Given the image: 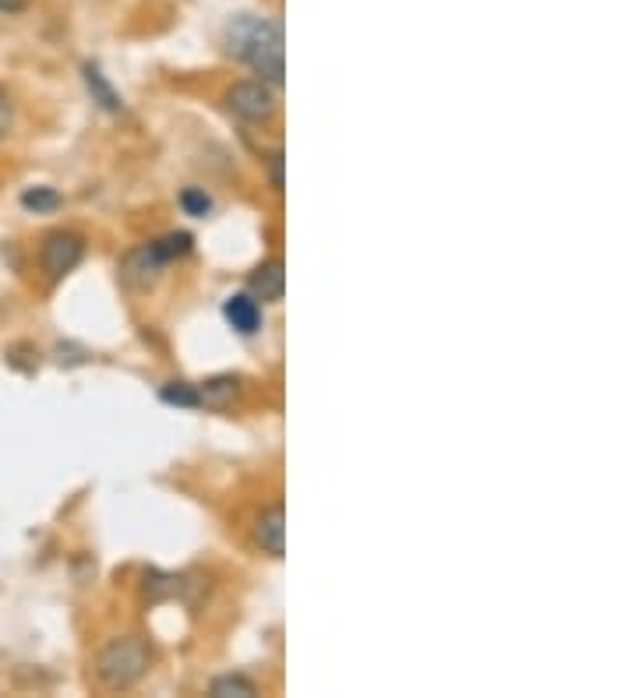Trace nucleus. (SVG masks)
<instances>
[{
	"label": "nucleus",
	"instance_id": "f257e3e1",
	"mask_svg": "<svg viewBox=\"0 0 635 698\" xmlns=\"http://www.w3.org/2000/svg\"><path fill=\"white\" fill-rule=\"evenodd\" d=\"M226 47L244 61L254 75H262L265 85L279 89L287 81V67H282V25L276 18H258V14H240L226 28Z\"/></svg>",
	"mask_w": 635,
	"mask_h": 698
},
{
	"label": "nucleus",
	"instance_id": "f03ea898",
	"mask_svg": "<svg viewBox=\"0 0 635 698\" xmlns=\"http://www.w3.org/2000/svg\"><path fill=\"white\" fill-rule=\"evenodd\" d=\"M152 667V649L141 635H117L96 652V677L106 691L135 688Z\"/></svg>",
	"mask_w": 635,
	"mask_h": 698
},
{
	"label": "nucleus",
	"instance_id": "7ed1b4c3",
	"mask_svg": "<svg viewBox=\"0 0 635 698\" xmlns=\"http://www.w3.org/2000/svg\"><path fill=\"white\" fill-rule=\"evenodd\" d=\"M191 248H194L191 233H166L160 240H149V244H141L127 254L124 265H120V276H124L127 287L149 290L152 282L163 276V268L174 265L177 258H183V254H191Z\"/></svg>",
	"mask_w": 635,
	"mask_h": 698
},
{
	"label": "nucleus",
	"instance_id": "20e7f679",
	"mask_svg": "<svg viewBox=\"0 0 635 698\" xmlns=\"http://www.w3.org/2000/svg\"><path fill=\"white\" fill-rule=\"evenodd\" d=\"M81 258H85V240L71 230L50 233L39 248V265H42V272H47L50 282H61L64 276L75 272V268L81 265Z\"/></svg>",
	"mask_w": 635,
	"mask_h": 698
},
{
	"label": "nucleus",
	"instance_id": "39448f33",
	"mask_svg": "<svg viewBox=\"0 0 635 698\" xmlns=\"http://www.w3.org/2000/svg\"><path fill=\"white\" fill-rule=\"evenodd\" d=\"M226 106H230L233 117L247 120V124H265L276 113V96L272 85L258 81H237L230 92H226Z\"/></svg>",
	"mask_w": 635,
	"mask_h": 698
},
{
	"label": "nucleus",
	"instance_id": "423d86ee",
	"mask_svg": "<svg viewBox=\"0 0 635 698\" xmlns=\"http://www.w3.org/2000/svg\"><path fill=\"white\" fill-rule=\"evenodd\" d=\"M251 540L268 558H282V550H287V511H282V505L265 508L262 516L254 519Z\"/></svg>",
	"mask_w": 635,
	"mask_h": 698
},
{
	"label": "nucleus",
	"instance_id": "0eeeda50",
	"mask_svg": "<svg viewBox=\"0 0 635 698\" xmlns=\"http://www.w3.org/2000/svg\"><path fill=\"white\" fill-rule=\"evenodd\" d=\"M223 318H226V325H230V329H233L237 335H244V339L258 335V332H262V321H265L262 304L254 301L251 293H233V296H226V301H223Z\"/></svg>",
	"mask_w": 635,
	"mask_h": 698
},
{
	"label": "nucleus",
	"instance_id": "6e6552de",
	"mask_svg": "<svg viewBox=\"0 0 635 698\" xmlns=\"http://www.w3.org/2000/svg\"><path fill=\"white\" fill-rule=\"evenodd\" d=\"M282 290H287V268H282L279 258H268L251 272L247 279V293L262 304H276Z\"/></svg>",
	"mask_w": 635,
	"mask_h": 698
},
{
	"label": "nucleus",
	"instance_id": "1a4fd4ad",
	"mask_svg": "<svg viewBox=\"0 0 635 698\" xmlns=\"http://www.w3.org/2000/svg\"><path fill=\"white\" fill-rule=\"evenodd\" d=\"M81 78H85V89H89L92 96V103L99 110H106V113H120L124 110V99L117 96V89L106 81V75L99 71V64H85L81 67Z\"/></svg>",
	"mask_w": 635,
	"mask_h": 698
},
{
	"label": "nucleus",
	"instance_id": "9d476101",
	"mask_svg": "<svg viewBox=\"0 0 635 698\" xmlns=\"http://www.w3.org/2000/svg\"><path fill=\"white\" fill-rule=\"evenodd\" d=\"M237 378L233 375H219V378H208L198 384V398H202V406L208 409H226L233 403V395H237Z\"/></svg>",
	"mask_w": 635,
	"mask_h": 698
},
{
	"label": "nucleus",
	"instance_id": "9b49d317",
	"mask_svg": "<svg viewBox=\"0 0 635 698\" xmlns=\"http://www.w3.org/2000/svg\"><path fill=\"white\" fill-rule=\"evenodd\" d=\"M208 695L212 698H254L258 688H254L244 674H223V677H212Z\"/></svg>",
	"mask_w": 635,
	"mask_h": 698
},
{
	"label": "nucleus",
	"instance_id": "f8f14e48",
	"mask_svg": "<svg viewBox=\"0 0 635 698\" xmlns=\"http://www.w3.org/2000/svg\"><path fill=\"white\" fill-rule=\"evenodd\" d=\"M160 398L166 406H177V409H202V398H198V384L188 381H169L160 389Z\"/></svg>",
	"mask_w": 635,
	"mask_h": 698
},
{
	"label": "nucleus",
	"instance_id": "ddd939ff",
	"mask_svg": "<svg viewBox=\"0 0 635 698\" xmlns=\"http://www.w3.org/2000/svg\"><path fill=\"white\" fill-rule=\"evenodd\" d=\"M61 205H64V198L56 194L53 188H28V191H22V208L36 212V216H42V212H56Z\"/></svg>",
	"mask_w": 635,
	"mask_h": 698
},
{
	"label": "nucleus",
	"instance_id": "4468645a",
	"mask_svg": "<svg viewBox=\"0 0 635 698\" xmlns=\"http://www.w3.org/2000/svg\"><path fill=\"white\" fill-rule=\"evenodd\" d=\"M212 205L216 202H212V194L205 188H183L180 191V208L188 212L191 219H205L212 212Z\"/></svg>",
	"mask_w": 635,
	"mask_h": 698
},
{
	"label": "nucleus",
	"instance_id": "2eb2a0df",
	"mask_svg": "<svg viewBox=\"0 0 635 698\" xmlns=\"http://www.w3.org/2000/svg\"><path fill=\"white\" fill-rule=\"evenodd\" d=\"M11 120H14L11 99H8V92H4V89H0V141L8 138V131H11Z\"/></svg>",
	"mask_w": 635,
	"mask_h": 698
},
{
	"label": "nucleus",
	"instance_id": "dca6fc26",
	"mask_svg": "<svg viewBox=\"0 0 635 698\" xmlns=\"http://www.w3.org/2000/svg\"><path fill=\"white\" fill-rule=\"evenodd\" d=\"M268 177H272V188L282 191V152H272V160H268Z\"/></svg>",
	"mask_w": 635,
	"mask_h": 698
},
{
	"label": "nucleus",
	"instance_id": "f3484780",
	"mask_svg": "<svg viewBox=\"0 0 635 698\" xmlns=\"http://www.w3.org/2000/svg\"><path fill=\"white\" fill-rule=\"evenodd\" d=\"M28 11V0H0V14H22Z\"/></svg>",
	"mask_w": 635,
	"mask_h": 698
}]
</instances>
